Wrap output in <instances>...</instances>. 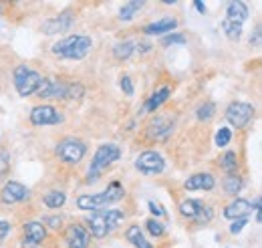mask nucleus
I'll use <instances>...</instances> for the list:
<instances>
[{
  "label": "nucleus",
  "instance_id": "nucleus-6",
  "mask_svg": "<svg viewBox=\"0 0 262 248\" xmlns=\"http://www.w3.org/2000/svg\"><path fill=\"white\" fill-rule=\"evenodd\" d=\"M85 155L87 143L79 137H63L55 148V157L65 166H79Z\"/></svg>",
  "mask_w": 262,
  "mask_h": 248
},
{
  "label": "nucleus",
  "instance_id": "nucleus-18",
  "mask_svg": "<svg viewBox=\"0 0 262 248\" xmlns=\"http://www.w3.org/2000/svg\"><path fill=\"white\" fill-rule=\"evenodd\" d=\"M178 18H173V16H164V18H160V20H156V23H149V25H145L141 31L143 34H147V36H160V34H165V32H171L173 29H178Z\"/></svg>",
  "mask_w": 262,
  "mask_h": 248
},
{
  "label": "nucleus",
  "instance_id": "nucleus-20",
  "mask_svg": "<svg viewBox=\"0 0 262 248\" xmlns=\"http://www.w3.org/2000/svg\"><path fill=\"white\" fill-rule=\"evenodd\" d=\"M169 97H171V87H162V89H158L156 93H151V97L143 103L141 111H143V113H154L156 109H160V107L164 105Z\"/></svg>",
  "mask_w": 262,
  "mask_h": 248
},
{
  "label": "nucleus",
  "instance_id": "nucleus-39",
  "mask_svg": "<svg viewBox=\"0 0 262 248\" xmlns=\"http://www.w3.org/2000/svg\"><path fill=\"white\" fill-rule=\"evenodd\" d=\"M147 206H149V212H151V214H156V218H158V216H164V210L160 208V204H158V202L149 200V202H147Z\"/></svg>",
  "mask_w": 262,
  "mask_h": 248
},
{
  "label": "nucleus",
  "instance_id": "nucleus-40",
  "mask_svg": "<svg viewBox=\"0 0 262 248\" xmlns=\"http://www.w3.org/2000/svg\"><path fill=\"white\" fill-rule=\"evenodd\" d=\"M194 6H196V8L200 10V12H202V14L206 12V4H204V2H200V0H196V2H194Z\"/></svg>",
  "mask_w": 262,
  "mask_h": 248
},
{
  "label": "nucleus",
  "instance_id": "nucleus-28",
  "mask_svg": "<svg viewBox=\"0 0 262 248\" xmlns=\"http://www.w3.org/2000/svg\"><path fill=\"white\" fill-rule=\"evenodd\" d=\"M145 6V2L143 0H133V2H127V4H123L121 8H119V18L121 20H131L141 8Z\"/></svg>",
  "mask_w": 262,
  "mask_h": 248
},
{
  "label": "nucleus",
  "instance_id": "nucleus-24",
  "mask_svg": "<svg viewBox=\"0 0 262 248\" xmlns=\"http://www.w3.org/2000/svg\"><path fill=\"white\" fill-rule=\"evenodd\" d=\"M244 188V178L240 174H226L222 180V190L226 196L236 198V194H240V190Z\"/></svg>",
  "mask_w": 262,
  "mask_h": 248
},
{
  "label": "nucleus",
  "instance_id": "nucleus-32",
  "mask_svg": "<svg viewBox=\"0 0 262 248\" xmlns=\"http://www.w3.org/2000/svg\"><path fill=\"white\" fill-rule=\"evenodd\" d=\"M10 172V154L6 150H0V180H4Z\"/></svg>",
  "mask_w": 262,
  "mask_h": 248
},
{
  "label": "nucleus",
  "instance_id": "nucleus-1",
  "mask_svg": "<svg viewBox=\"0 0 262 248\" xmlns=\"http://www.w3.org/2000/svg\"><path fill=\"white\" fill-rule=\"evenodd\" d=\"M125 220V212L121 210H97V212H91L89 216L85 218V224H87V232L89 236L103 240L107 238V234H111L115 228H119Z\"/></svg>",
  "mask_w": 262,
  "mask_h": 248
},
{
  "label": "nucleus",
  "instance_id": "nucleus-15",
  "mask_svg": "<svg viewBox=\"0 0 262 248\" xmlns=\"http://www.w3.org/2000/svg\"><path fill=\"white\" fill-rule=\"evenodd\" d=\"M67 89H69V83H63L59 79H45L34 95L38 99H65Z\"/></svg>",
  "mask_w": 262,
  "mask_h": 248
},
{
  "label": "nucleus",
  "instance_id": "nucleus-29",
  "mask_svg": "<svg viewBox=\"0 0 262 248\" xmlns=\"http://www.w3.org/2000/svg\"><path fill=\"white\" fill-rule=\"evenodd\" d=\"M145 228H147L149 236H154V238H164L165 236L164 222H160L158 218H147V220H145Z\"/></svg>",
  "mask_w": 262,
  "mask_h": 248
},
{
  "label": "nucleus",
  "instance_id": "nucleus-36",
  "mask_svg": "<svg viewBox=\"0 0 262 248\" xmlns=\"http://www.w3.org/2000/svg\"><path fill=\"white\" fill-rule=\"evenodd\" d=\"M42 226H45V228L49 226V228H55V230H57V228L63 226V220L59 216H42Z\"/></svg>",
  "mask_w": 262,
  "mask_h": 248
},
{
  "label": "nucleus",
  "instance_id": "nucleus-19",
  "mask_svg": "<svg viewBox=\"0 0 262 248\" xmlns=\"http://www.w3.org/2000/svg\"><path fill=\"white\" fill-rule=\"evenodd\" d=\"M204 206H206V202L204 200H196V198H188V200H182L180 202V206H178V210H180V214L182 218H186V220H190V222H194L198 218V214L204 210Z\"/></svg>",
  "mask_w": 262,
  "mask_h": 248
},
{
  "label": "nucleus",
  "instance_id": "nucleus-34",
  "mask_svg": "<svg viewBox=\"0 0 262 248\" xmlns=\"http://www.w3.org/2000/svg\"><path fill=\"white\" fill-rule=\"evenodd\" d=\"M248 218H240V220H234L232 224H230V234H240L246 226H248Z\"/></svg>",
  "mask_w": 262,
  "mask_h": 248
},
{
  "label": "nucleus",
  "instance_id": "nucleus-25",
  "mask_svg": "<svg viewBox=\"0 0 262 248\" xmlns=\"http://www.w3.org/2000/svg\"><path fill=\"white\" fill-rule=\"evenodd\" d=\"M135 47H137L135 40H121V43H117V45L113 47V57H115L117 61H127V59L133 57Z\"/></svg>",
  "mask_w": 262,
  "mask_h": 248
},
{
  "label": "nucleus",
  "instance_id": "nucleus-5",
  "mask_svg": "<svg viewBox=\"0 0 262 248\" xmlns=\"http://www.w3.org/2000/svg\"><path fill=\"white\" fill-rule=\"evenodd\" d=\"M45 81V77L31 69L29 65H18L14 71H12V83H14V89L18 91L20 97H31L38 91L40 83Z\"/></svg>",
  "mask_w": 262,
  "mask_h": 248
},
{
  "label": "nucleus",
  "instance_id": "nucleus-9",
  "mask_svg": "<svg viewBox=\"0 0 262 248\" xmlns=\"http://www.w3.org/2000/svg\"><path fill=\"white\" fill-rule=\"evenodd\" d=\"M173 131V117L171 115H156L149 123L145 125L143 139L149 141H165Z\"/></svg>",
  "mask_w": 262,
  "mask_h": 248
},
{
  "label": "nucleus",
  "instance_id": "nucleus-22",
  "mask_svg": "<svg viewBox=\"0 0 262 248\" xmlns=\"http://www.w3.org/2000/svg\"><path fill=\"white\" fill-rule=\"evenodd\" d=\"M67 202V194L63 190H49L42 194V204L49 208V210H61Z\"/></svg>",
  "mask_w": 262,
  "mask_h": 248
},
{
  "label": "nucleus",
  "instance_id": "nucleus-7",
  "mask_svg": "<svg viewBox=\"0 0 262 248\" xmlns=\"http://www.w3.org/2000/svg\"><path fill=\"white\" fill-rule=\"evenodd\" d=\"M226 121L236 129H244L246 125L252 121L254 117V105L252 103H246V101H232L228 107H226V113H224Z\"/></svg>",
  "mask_w": 262,
  "mask_h": 248
},
{
  "label": "nucleus",
  "instance_id": "nucleus-14",
  "mask_svg": "<svg viewBox=\"0 0 262 248\" xmlns=\"http://www.w3.org/2000/svg\"><path fill=\"white\" fill-rule=\"evenodd\" d=\"M73 23H75L73 12H71V10H65V12H61L59 16H53V18L45 20V23L40 25V31L45 32V34H59V32L69 31V29L73 27Z\"/></svg>",
  "mask_w": 262,
  "mask_h": 248
},
{
  "label": "nucleus",
  "instance_id": "nucleus-2",
  "mask_svg": "<svg viewBox=\"0 0 262 248\" xmlns=\"http://www.w3.org/2000/svg\"><path fill=\"white\" fill-rule=\"evenodd\" d=\"M93 49V38L87 34H71L51 47V53L65 61H81Z\"/></svg>",
  "mask_w": 262,
  "mask_h": 248
},
{
  "label": "nucleus",
  "instance_id": "nucleus-38",
  "mask_svg": "<svg viewBox=\"0 0 262 248\" xmlns=\"http://www.w3.org/2000/svg\"><path fill=\"white\" fill-rule=\"evenodd\" d=\"M10 222L8 220H4V218H0V242H4L6 240V236L10 234Z\"/></svg>",
  "mask_w": 262,
  "mask_h": 248
},
{
  "label": "nucleus",
  "instance_id": "nucleus-21",
  "mask_svg": "<svg viewBox=\"0 0 262 248\" xmlns=\"http://www.w3.org/2000/svg\"><path fill=\"white\" fill-rule=\"evenodd\" d=\"M248 16H250V10H248V6H246L244 2H240V0L228 2V6H226V18H228V20L242 25Z\"/></svg>",
  "mask_w": 262,
  "mask_h": 248
},
{
  "label": "nucleus",
  "instance_id": "nucleus-17",
  "mask_svg": "<svg viewBox=\"0 0 262 248\" xmlns=\"http://www.w3.org/2000/svg\"><path fill=\"white\" fill-rule=\"evenodd\" d=\"M254 210V206L246 200V198H234L224 206V218L228 220H240V218H248V214Z\"/></svg>",
  "mask_w": 262,
  "mask_h": 248
},
{
  "label": "nucleus",
  "instance_id": "nucleus-35",
  "mask_svg": "<svg viewBox=\"0 0 262 248\" xmlns=\"http://www.w3.org/2000/svg\"><path fill=\"white\" fill-rule=\"evenodd\" d=\"M119 87H121V91L127 95V97L133 95V83H131L129 75H121V79H119Z\"/></svg>",
  "mask_w": 262,
  "mask_h": 248
},
{
  "label": "nucleus",
  "instance_id": "nucleus-26",
  "mask_svg": "<svg viewBox=\"0 0 262 248\" xmlns=\"http://www.w3.org/2000/svg\"><path fill=\"white\" fill-rule=\"evenodd\" d=\"M238 154L236 152H226V154L220 155V168L224 174H238Z\"/></svg>",
  "mask_w": 262,
  "mask_h": 248
},
{
  "label": "nucleus",
  "instance_id": "nucleus-10",
  "mask_svg": "<svg viewBox=\"0 0 262 248\" xmlns=\"http://www.w3.org/2000/svg\"><path fill=\"white\" fill-rule=\"evenodd\" d=\"M29 119L34 127H45V125H59L63 121V115L55 105L40 103V105H34L31 109Z\"/></svg>",
  "mask_w": 262,
  "mask_h": 248
},
{
  "label": "nucleus",
  "instance_id": "nucleus-16",
  "mask_svg": "<svg viewBox=\"0 0 262 248\" xmlns=\"http://www.w3.org/2000/svg\"><path fill=\"white\" fill-rule=\"evenodd\" d=\"M216 186V178L210 172H198L192 174L186 182H184V190L188 192H212Z\"/></svg>",
  "mask_w": 262,
  "mask_h": 248
},
{
  "label": "nucleus",
  "instance_id": "nucleus-23",
  "mask_svg": "<svg viewBox=\"0 0 262 248\" xmlns=\"http://www.w3.org/2000/svg\"><path fill=\"white\" fill-rule=\"evenodd\" d=\"M125 238H127V242L133 244L135 248H156L145 236H143V232H141V228H139L137 224L127 226V230H125Z\"/></svg>",
  "mask_w": 262,
  "mask_h": 248
},
{
  "label": "nucleus",
  "instance_id": "nucleus-31",
  "mask_svg": "<svg viewBox=\"0 0 262 248\" xmlns=\"http://www.w3.org/2000/svg\"><path fill=\"white\" fill-rule=\"evenodd\" d=\"M230 141H232V131L228 127H220L218 133H216V146L218 148H226Z\"/></svg>",
  "mask_w": 262,
  "mask_h": 248
},
{
  "label": "nucleus",
  "instance_id": "nucleus-13",
  "mask_svg": "<svg viewBox=\"0 0 262 248\" xmlns=\"http://www.w3.org/2000/svg\"><path fill=\"white\" fill-rule=\"evenodd\" d=\"M65 244L67 248H89L91 236L83 224H69L65 230Z\"/></svg>",
  "mask_w": 262,
  "mask_h": 248
},
{
  "label": "nucleus",
  "instance_id": "nucleus-8",
  "mask_svg": "<svg viewBox=\"0 0 262 248\" xmlns=\"http://www.w3.org/2000/svg\"><path fill=\"white\" fill-rule=\"evenodd\" d=\"M135 168L143 176H160L165 170V159L156 150H145L135 157Z\"/></svg>",
  "mask_w": 262,
  "mask_h": 248
},
{
  "label": "nucleus",
  "instance_id": "nucleus-27",
  "mask_svg": "<svg viewBox=\"0 0 262 248\" xmlns=\"http://www.w3.org/2000/svg\"><path fill=\"white\" fill-rule=\"evenodd\" d=\"M214 115H216V103H212V101H204V103H200V105H198V109H196L198 121L210 123Z\"/></svg>",
  "mask_w": 262,
  "mask_h": 248
},
{
  "label": "nucleus",
  "instance_id": "nucleus-33",
  "mask_svg": "<svg viewBox=\"0 0 262 248\" xmlns=\"http://www.w3.org/2000/svg\"><path fill=\"white\" fill-rule=\"evenodd\" d=\"M186 43V36L184 34H180V32H171V34H167L162 38V45L164 47H171V45H184Z\"/></svg>",
  "mask_w": 262,
  "mask_h": 248
},
{
  "label": "nucleus",
  "instance_id": "nucleus-37",
  "mask_svg": "<svg viewBox=\"0 0 262 248\" xmlns=\"http://www.w3.org/2000/svg\"><path fill=\"white\" fill-rule=\"evenodd\" d=\"M260 45H262V29H260V25L254 29V32L250 34V47H254V49H260Z\"/></svg>",
  "mask_w": 262,
  "mask_h": 248
},
{
  "label": "nucleus",
  "instance_id": "nucleus-12",
  "mask_svg": "<svg viewBox=\"0 0 262 248\" xmlns=\"http://www.w3.org/2000/svg\"><path fill=\"white\" fill-rule=\"evenodd\" d=\"M47 240V228L38 220H27L23 224V242L25 246L34 248Z\"/></svg>",
  "mask_w": 262,
  "mask_h": 248
},
{
  "label": "nucleus",
  "instance_id": "nucleus-11",
  "mask_svg": "<svg viewBox=\"0 0 262 248\" xmlns=\"http://www.w3.org/2000/svg\"><path fill=\"white\" fill-rule=\"evenodd\" d=\"M25 198H29V188L16 180H8L2 190H0V202L4 206H12V204H18L23 202Z\"/></svg>",
  "mask_w": 262,
  "mask_h": 248
},
{
  "label": "nucleus",
  "instance_id": "nucleus-3",
  "mask_svg": "<svg viewBox=\"0 0 262 248\" xmlns=\"http://www.w3.org/2000/svg\"><path fill=\"white\" fill-rule=\"evenodd\" d=\"M125 196V188L121 186V182H111L107 190L99 192V194H81L77 198V208L79 210H89V212H97L103 210L109 204L119 202Z\"/></svg>",
  "mask_w": 262,
  "mask_h": 248
},
{
  "label": "nucleus",
  "instance_id": "nucleus-30",
  "mask_svg": "<svg viewBox=\"0 0 262 248\" xmlns=\"http://www.w3.org/2000/svg\"><path fill=\"white\" fill-rule=\"evenodd\" d=\"M222 31H224V34L228 36L230 40H238V38L242 36V25L232 23V20H228V18H224V20H222Z\"/></svg>",
  "mask_w": 262,
  "mask_h": 248
},
{
  "label": "nucleus",
  "instance_id": "nucleus-4",
  "mask_svg": "<svg viewBox=\"0 0 262 248\" xmlns=\"http://www.w3.org/2000/svg\"><path fill=\"white\" fill-rule=\"evenodd\" d=\"M119 157H121L119 146H115V143H103V146H99L95 155H93V159H91V166L87 170V184H95L99 178H101V174L111 163H115Z\"/></svg>",
  "mask_w": 262,
  "mask_h": 248
}]
</instances>
